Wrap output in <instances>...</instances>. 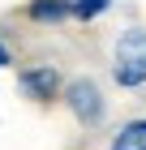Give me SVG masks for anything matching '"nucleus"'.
Segmentation results:
<instances>
[{
    "label": "nucleus",
    "instance_id": "obj_1",
    "mask_svg": "<svg viewBox=\"0 0 146 150\" xmlns=\"http://www.w3.org/2000/svg\"><path fill=\"white\" fill-rule=\"evenodd\" d=\"M112 77L120 90H137L146 86V30L133 26V30H125L112 47Z\"/></svg>",
    "mask_w": 146,
    "mask_h": 150
},
{
    "label": "nucleus",
    "instance_id": "obj_2",
    "mask_svg": "<svg viewBox=\"0 0 146 150\" xmlns=\"http://www.w3.org/2000/svg\"><path fill=\"white\" fill-rule=\"evenodd\" d=\"M65 107L78 116V125H86V129L103 125V116H108V99H103L99 81H90V77H73L65 86Z\"/></svg>",
    "mask_w": 146,
    "mask_h": 150
},
{
    "label": "nucleus",
    "instance_id": "obj_3",
    "mask_svg": "<svg viewBox=\"0 0 146 150\" xmlns=\"http://www.w3.org/2000/svg\"><path fill=\"white\" fill-rule=\"evenodd\" d=\"M17 86H22V94L34 99V103H52L60 94V73L52 69V64H26V69L17 73Z\"/></svg>",
    "mask_w": 146,
    "mask_h": 150
},
{
    "label": "nucleus",
    "instance_id": "obj_4",
    "mask_svg": "<svg viewBox=\"0 0 146 150\" xmlns=\"http://www.w3.org/2000/svg\"><path fill=\"white\" fill-rule=\"evenodd\" d=\"M26 17L39 22V26H60L69 17V4L65 0H30V4H26Z\"/></svg>",
    "mask_w": 146,
    "mask_h": 150
},
{
    "label": "nucleus",
    "instance_id": "obj_5",
    "mask_svg": "<svg viewBox=\"0 0 146 150\" xmlns=\"http://www.w3.org/2000/svg\"><path fill=\"white\" fill-rule=\"evenodd\" d=\"M112 150H146V116L137 120H125L112 137Z\"/></svg>",
    "mask_w": 146,
    "mask_h": 150
},
{
    "label": "nucleus",
    "instance_id": "obj_6",
    "mask_svg": "<svg viewBox=\"0 0 146 150\" xmlns=\"http://www.w3.org/2000/svg\"><path fill=\"white\" fill-rule=\"evenodd\" d=\"M69 4V17L73 22H95V17H103V13L112 9V0H65Z\"/></svg>",
    "mask_w": 146,
    "mask_h": 150
},
{
    "label": "nucleus",
    "instance_id": "obj_7",
    "mask_svg": "<svg viewBox=\"0 0 146 150\" xmlns=\"http://www.w3.org/2000/svg\"><path fill=\"white\" fill-rule=\"evenodd\" d=\"M4 64H9V52H4V47H0V69H4Z\"/></svg>",
    "mask_w": 146,
    "mask_h": 150
}]
</instances>
